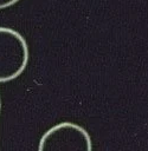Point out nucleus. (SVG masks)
Listing matches in <instances>:
<instances>
[{
  "instance_id": "20e7f679",
  "label": "nucleus",
  "mask_w": 148,
  "mask_h": 151,
  "mask_svg": "<svg viewBox=\"0 0 148 151\" xmlns=\"http://www.w3.org/2000/svg\"><path fill=\"white\" fill-rule=\"evenodd\" d=\"M0 111H1V99H0Z\"/></svg>"
},
{
  "instance_id": "7ed1b4c3",
  "label": "nucleus",
  "mask_w": 148,
  "mask_h": 151,
  "mask_svg": "<svg viewBox=\"0 0 148 151\" xmlns=\"http://www.w3.org/2000/svg\"><path fill=\"white\" fill-rule=\"evenodd\" d=\"M19 0H0V9H5L7 7L13 6L14 4H17Z\"/></svg>"
},
{
  "instance_id": "f257e3e1",
  "label": "nucleus",
  "mask_w": 148,
  "mask_h": 151,
  "mask_svg": "<svg viewBox=\"0 0 148 151\" xmlns=\"http://www.w3.org/2000/svg\"><path fill=\"white\" fill-rule=\"evenodd\" d=\"M30 58L25 38L15 29L0 26V83L18 78Z\"/></svg>"
},
{
  "instance_id": "f03ea898",
  "label": "nucleus",
  "mask_w": 148,
  "mask_h": 151,
  "mask_svg": "<svg viewBox=\"0 0 148 151\" xmlns=\"http://www.w3.org/2000/svg\"><path fill=\"white\" fill-rule=\"evenodd\" d=\"M38 149L40 151H90L92 143L84 127L72 122H62L44 132Z\"/></svg>"
}]
</instances>
